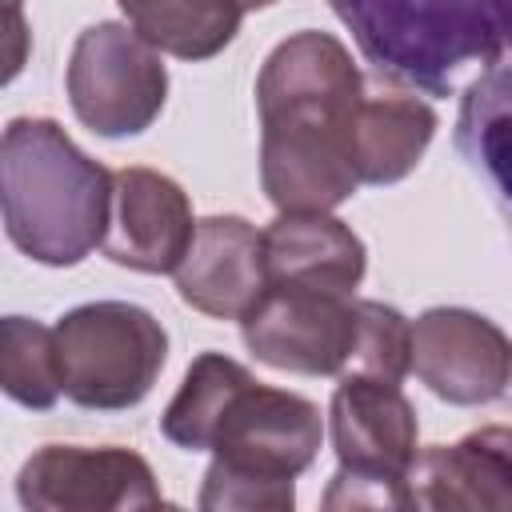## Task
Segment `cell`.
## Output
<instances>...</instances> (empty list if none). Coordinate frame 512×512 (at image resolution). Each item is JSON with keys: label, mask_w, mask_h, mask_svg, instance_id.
Masks as SVG:
<instances>
[{"label": "cell", "mask_w": 512, "mask_h": 512, "mask_svg": "<svg viewBox=\"0 0 512 512\" xmlns=\"http://www.w3.org/2000/svg\"><path fill=\"white\" fill-rule=\"evenodd\" d=\"M364 60L400 84L444 96L464 64L500 68L512 56V4L496 0H376L332 4Z\"/></svg>", "instance_id": "obj_2"}, {"label": "cell", "mask_w": 512, "mask_h": 512, "mask_svg": "<svg viewBox=\"0 0 512 512\" xmlns=\"http://www.w3.org/2000/svg\"><path fill=\"white\" fill-rule=\"evenodd\" d=\"M16 500L24 512H156L160 488L132 448L44 444L20 464Z\"/></svg>", "instance_id": "obj_7"}, {"label": "cell", "mask_w": 512, "mask_h": 512, "mask_svg": "<svg viewBox=\"0 0 512 512\" xmlns=\"http://www.w3.org/2000/svg\"><path fill=\"white\" fill-rule=\"evenodd\" d=\"M432 132H436V112L424 100L408 92L364 96L348 136L356 180L360 184L404 180L432 144Z\"/></svg>", "instance_id": "obj_15"}, {"label": "cell", "mask_w": 512, "mask_h": 512, "mask_svg": "<svg viewBox=\"0 0 512 512\" xmlns=\"http://www.w3.org/2000/svg\"><path fill=\"white\" fill-rule=\"evenodd\" d=\"M196 220L184 188L156 168L112 172V224L104 256L132 272H176L192 248Z\"/></svg>", "instance_id": "obj_9"}, {"label": "cell", "mask_w": 512, "mask_h": 512, "mask_svg": "<svg viewBox=\"0 0 512 512\" xmlns=\"http://www.w3.org/2000/svg\"><path fill=\"white\" fill-rule=\"evenodd\" d=\"M68 104L76 120L96 136L144 132L168 96V72L160 52L120 20L88 24L68 60Z\"/></svg>", "instance_id": "obj_5"}, {"label": "cell", "mask_w": 512, "mask_h": 512, "mask_svg": "<svg viewBox=\"0 0 512 512\" xmlns=\"http://www.w3.org/2000/svg\"><path fill=\"white\" fill-rule=\"evenodd\" d=\"M252 380L256 376L224 352L196 356L180 380V392L168 400V408L160 416V432L188 452H212L224 412Z\"/></svg>", "instance_id": "obj_17"}, {"label": "cell", "mask_w": 512, "mask_h": 512, "mask_svg": "<svg viewBox=\"0 0 512 512\" xmlns=\"http://www.w3.org/2000/svg\"><path fill=\"white\" fill-rule=\"evenodd\" d=\"M364 244L336 216H276L264 228L268 288L352 296L364 280Z\"/></svg>", "instance_id": "obj_14"}, {"label": "cell", "mask_w": 512, "mask_h": 512, "mask_svg": "<svg viewBox=\"0 0 512 512\" xmlns=\"http://www.w3.org/2000/svg\"><path fill=\"white\" fill-rule=\"evenodd\" d=\"M508 64H512V56H508Z\"/></svg>", "instance_id": "obj_24"}, {"label": "cell", "mask_w": 512, "mask_h": 512, "mask_svg": "<svg viewBox=\"0 0 512 512\" xmlns=\"http://www.w3.org/2000/svg\"><path fill=\"white\" fill-rule=\"evenodd\" d=\"M156 512H184V508H180V504H168V500H164V504H160Z\"/></svg>", "instance_id": "obj_23"}, {"label": "cell", "mask_w": 512, "mask_h": 512, "mask_svg": "<svg viewBox=\"0 0 512 512\" xmlns=\"http://www.w3.org/2000/svg\"><path fill=\"white\" fill-rule=\"evenodd\" d=\"M0 204L8 240L36 264L72 268L112 224V172L48 116H16L0 136Z\"/></svg>", "instance_id": "obj_1"}, {"label": "cell", "mask_w": 512, "mask_h": 512, "mask_svg": "<svg viewBox=\"0 0 512 512\" xmlns=\"http://www.w3.org/2000/svg\"><path fill=\"white\" fill-rule=\"evenodd\" d=\"M320 452V408L296 392L268 388L252 380L232 408L212 444V460H228L252 472L300 476Z\"/></svg>", "instance_id": "obj_10"}, {"label": "cell", "mask_w": 512, "mask_h": 512, "mask_svg": "<svg viewBox=\"0 0 512 512\" xmlns=\"http://www.w3.org/2000/svg\"><path fill=\"white\" fill-rule=\"evenodd\" d=\"M412 372L448 404H488L512 384V340L468 308H428L412 324Z\"/></svg>", "instance_id": "obj_8"}, {"label": "cell", "mask_w": 512, "mask_h": 512, "mask_svg": "<svg viewBox=\"0 0 512 512\" xmlns=\"http://www.w3.org/2000/svg\"><path fill=\"white\" fill-rule=\"evenodd\" d=\"M200 512H296V480L212 460L200 484Z\"/></svg>", "instance_id": "obj_20"}, {"label": "cell", "mask_w": 512, "mask_h": 512, "mask_svg": "<svg viewBox=\"0 0 512 512\" xmlns=\"http://www.w3.org/2000/svg\"><path fill=\"white\" fill-rule=\"evenodd\" d=\"M456 148L512 232V64L480 72L460 100Z\"/></svg>", "instance_id": "obj_16"}, {"label": "cell", "mask_w": 512, "mask_h": 512, "mask_svg": "<svg viewBox=\"0 0 512 512\" xmlns=\"http://www.w3.org/2000/svg\"><path fill=\"white\" fill-rule=\"evenodd\" d=\"M0 384L24 408H52L60 396L56 332L28 320L4 316L0 324Z\"/></svg>", "instance_id": "obj_19"}, {"label": "cell", "mask_w": 512, "mask_h": 512, "mask_svg": "<svg viewBox=\"0 0 512 512\" xmlns=\"http://www.w3.org/2000/svg\"><path fill=\"white\" fill-rule=\"evenodd\" d=\"M364 96L352 52L332 32L304 28L280 40L256 76L260 132H320L348 140Z\"/></svg>", "instance_id": "obj_4"}, {"label": "cell", "mask_w": 512, "mask_h": 512, "mask_svg": "<svg viewBox=\"0 0 512 512\" xmlns=\"http://www.w3.org/2000/svg\"><path fill=\"white\" fill-rule=\"evenodd\" d=\"M320 512H420V500L408 476L340 468L320 496Z\"/></svg>", "instance_id": "obj_22"}, {"label": "cell", "mask_w": 512, "mask_h": 512, "mask_svg": "<svg viewBox=\"0 0 512 512\" xmlns=\"http://www.w3.org/2000/svg\"><path fill=\"white\" fill-rule=\"evenodd\" d=\"M176 292L204 316L244 320L268 292L264 232H256L244 216L196 220L192 248L176 268Z\"/></svg>", "instance_id": "obj_11"}, {"label": "cell", "mask_w": 512, "mask_h": 512, "mask_svg": "<svg viewBox=\"0 0 512 512\" xmlns=\"http://www.w3.org/2000/svg\"><path fill=\"white\" fill-rule=\"evenodd\" d=\"M328 432L340 468L396 476H408L416 468V412L400 384L340 376L328 404Z\"/></svg>", "instance_id": "obj_12"}, {"label": "cell", "mask_w": 512, "mask_h": 512, "mask_svg": "<svg viewBox=\"0 0 512 512\" xmlns=\"http://www.w3.org/2000/svg\"><path fill=\"white\" fill-rule=\"evenodd\" d=\"M248 352L296 376H348L360 348V300L304 288H268L240 320Z\"/></svg>", "instance_id": "obj_6"}, {"label": "cell", "mask_w": 512, "mask_h": 512, "mask_svg": "<svg viewBox=\"0 0 512 512\" xmlns=\"http://www.w3.org/2000/svg\"><path fill=\"white\" fill-rule=\"evenodd\" d=\"M52 332L60 392L72 404L96 412L140 404L168 360V332L160 320L148 308L124 300L80 304L64 312Z\"/></svg>", "instance_id": "obj_3"}, {"label": "cell", "mask_w": 512, "mask_h": 512, "mask_svg": "<svg viewBox=\"0 0 512 512\" xmlns=\"http://www.w3.org/2000/svg\"><path fill=\"white\" fill-rule=\"evenodd\" d=\"M420 512H512V428H480L416 456Z\"/></svg>", "instance_id": "obj_13"}, {"label": "cell", "mask_w": 512, "mask_h": 512, "mask_svg": "<svg viewBox=\"0 0 512 512\" xmlns=\"http://www.w3.org/2000/svg\"><path fill=\"white\" fill-rule=\"evenodd\" d=\"M408 372H412V324L380 300H360V348L348 376L400 384Z\"/></svg>", "instance_id": "obj_21"}, {"label": "cell", "mask_w": 512, "mask_h": 512, "mask_svg": "<svg viewBox=\"0 0 512 512\" xmlns=\"http://www.w3.org/2000/svg\"><path fill=\"white\" fill-rule=\"evenodd\" d=\"M124 24H132L156 52L180 60H208L240 32V4H120Z\"/></svg>", "instance_id": "obj_18"}]
</instances>
